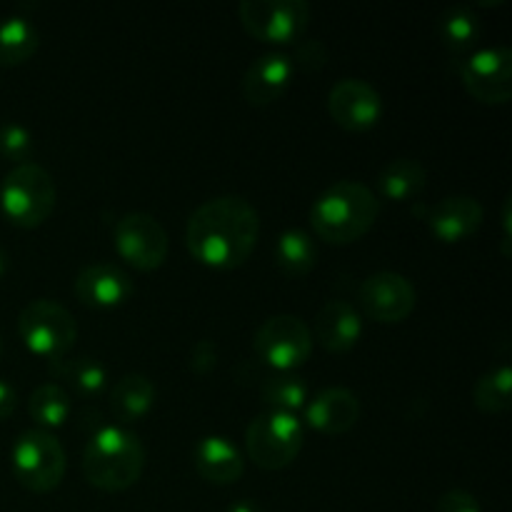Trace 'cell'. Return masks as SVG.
<instances>
[{
  "instance_id": "cell-1",
  "label": "cell",
  "mask_w": 512,
  "mask_h": 512,
  "mask_svg": "<svg viewBox=\"0 0 512 512\" xmlns=\"http://www.w3.org/2000/svg\"><path fill=\"white\" fill-rule=\"evenodd\" d=\"M260 238V215L243 195H218L193 210L185 245L198 263L230 270L253 255Z\"/></svg>"
},
{
  "instance_id": "cell-2",
  "label": "cell",
  "mask_w": 512,
  "mask_h": 512,
  "mask_svg": "<svg viewBox=\"0 0 512 512\" xmlns=\"http://www.w3.org/2000/svg\"><path fill=\"white\" fill-rule=\"evenodd\" d=\"M380 200L365 183L338 180L318 195L310 208V225L325 243L345 245L360 240L375 225Z\"/></svg>"
},
{
  "instance_id": "cell-3",
  "label": "cell",
  "mask_w": 512,
  "mask_h": 512,
  "mask_svg": "<svg viewBox=\"0 0 512 512\" xmlns=\"http://www.w3.org/2000/svg\"><path fill=\"white\" fill-rule=\"evenodd\" d=\"M145 468V448L123 425H103L90 435L83 450V475L103 493L133 488Z\"/></svg>"
},
{
  "instance_id": "cell-4",
  "label": "cell",
  "mask_w": 512,
  "mask_h": 512,
  "mask_svg": "<svg viewBox=\"0 0 512 512\" xmlns=\"http://www.w3.org/2000/svg\"><path fill=\"white\" fill-rule=\"evenodd\" d=\"M0 208L18 228H38L55 210V183L43 165L20 163L3 178Z\"/></svg>"
},
{
  "instance_id": "cell-5",
  "label": "cell",
  "mask_w": 512,
  "mask_h": 512,
  "mask_svg": "<svg viewBox=\"0 0 512 512\" xmlns=\"http://www.w3.org/2000/svg\"><path fill=\"white\" fill-rule=\"evenodd\" d=\"M305 443V428L293 413L265 410L255 415L245 428L248 458L263 470L288 468L300 455Z\"/></svg>"
},
{
  "instance_id": "cell-6",
  "label": "cell",
  "mask_w": 512,
  "mask_h": 512,
  "mask_svg": "<svg viewBox=\"0 0 512 512\" xmlns=\"http://www.w3.org/2000/svg\"><path fill=\"white\" fill-rule=\"evenodd\" d=\"M10 465H13L15 480L25 490H30V493H50V490L63 483L68 458H65L60 440L50 430L35 428L25 430L15 440Z\"/></svg>"
},
{
  "instance_id": "cell-7",
  "label": "cell",
  "mask_w": 512,
  "mask_h": 512,
  "mask_svg": "<svg viewBox=\"0 0 512 512\" xmlns=\"http://www.w3.org/2000/svg\"><path fill=\"white\" fill-rule=\"evenodd\" d=\"M18 330L25 348L40 358H65L78 338V323L65 305L40 298L25 305L18 315Z\"/></svg>"
},
{
  "instance_id": "cell-8",
  "label": "cell",
  "mask_w": 512,
  "mask_h": 512,
  "mask_svg": "<svg viewBox=\"0 0 512 512\" xmlns=\"http://www.w3.org/2000/svg\"><path fill=\"white\" fill-rule=\"evenodd\" d=\"M255 353L278 373H293L313 353V333L298 315H273L255 330Z\"/></svg>"
},
{
  "instance_id": "cell-9",
  "label": "cell",
  "mask_w": 512,
  "mask_h": 512,
  "mask_svg": "<svg viewBox=\"0 0 512 512\" xmlns=\"http://www.w3.org/2000/svg\"><path fill=\"white\" fill-rule=\"evenodd\" d=\"M238 13L243 28L265 43H293L310 23L305 0H243Z\"/></svg>"
},
{
  "instance_id": "cell-10",
  "label": "cell",
  "mask_w": 512,
  "mask_h": 512,
  "mask_svg": "<svg viewBox=\"0 0 512 512\" xmlns=\"http://www.w3.org/2000/svg\"><path fill=\"white\" fill-rule=\"evenodd\" d=\"M460 78L478 103L505 105L512 98V50L508 45L473 50L460 65Z\"/></svg>"
},
{
  "instance_id": "cell-11",
  "label": "cell",
  "mask_w": 512,
  "mask_h": 512,
  "mask_svg": "<svg viewBox=\"0 0 512 512\" xmlns=\"http://www.w3.org/2000/svg\"><path fill=\"white\" fill-rule=\"evenodd\" d=\"M113 243L120 258L138 270H155L168 258L170 240L150 213H128L115 223Z\"/></svg>"
},
{
  "instance_id": "cell-12",
  "label": "cell",
  "mask_w": 512,
  "mask_h": 512,
  "mask_svg": "<svg viewBox=\"0 0 512 512\" xmlns=\"http://www.w3.org/2000/svg\"><path fill=\"white\" fill-rule=\"evenodd\" d=\"M418 303L415 285L395 270H378L360 285V305L378 323H400Z\"/></svg>"
},
{
  "instance_id": "cell-13",
  "label": "cell",
  "mask_w": 512,
  "mask_h": 512,
  "mask_svg": "<svg viewBox=\"0 0 512 512\" xmlns=\"http://www.w3.org/2000/svg\"><path fill=\"white\" fill-rule=\"evenodd\" d=\"M328 113L345 130H368L383 115L378 88L363 78H343L330 88Z\"/></svg>"
},
{
  "instance_id": "cell-14",
  "label": "cell",
  "mask_w": 512,
  "mask_h": 512,
  "mask_svg": "<svg viewBox=\"0 0 512 512\" xmlns=\"http://www.w3.org/2000/svg\"><path fill=\"white\" fill-rule=\"evenodd\" d=\"M75 298L90 308H118L133 295V280L113 263H90L75 275Z\"/></svg>"
},
{
  "instance_id": "cell-15",
  "label": "cell",
  "mask_w": 512,
  "mask_h": 512,
  "mask_svg": "<svg viewBox=\"0 0 512 512\" xmlns=\"http://www.w3.org/2000/svg\"><path fill=\"white\" fill-rule=\"evenodd\" d=\"M360 398L348 388H323L305 403V423L325 435H343L360 420Z\"/></svg>"
},
{
  "instance_id": "cell-16",
  "label": "cell",
  "mask_w": 512,
  "mask_h": 512,
  "mask_svg": "<svg viewBox=\"0 0 512 512\" xmlns=\"http://www.w3.org/2000/svg\"><path fill=\"white\" fill-rule=\"evenodd\" d=\"M485 210L473 195H450L438 200L428 213V228L440 243H460L483 225Z\"/></svg>"
},
{
  "instance_id": "cell-17",
  "label": "cell",
  "mask_w": 512,
  "mask_h": 512,
  "mask_svg": "<svg viewBox=\"0 0 512 512\" xmlns=\"http://www.w3.org/2000/svg\"><path fill=\"white\" fill-rule=\"evenodd\" d=\"M193 468L208 483L233 485L243 478L245 458L223 435H205L193 445Z\"/></svg>"
},
{
  "instance_id": "cell-18",
  "label": "cell",
  "mask_w": 512,
  "mask_h": 512,
  "mask_svg": "<svg viewBox=\"0 0 512 512\" xmlns=\"http://www.w3.org/2000/svg\"><path fill=\"white\" fill-rule=\"evenodd\" d=\"M293 58L285 53H265L248 65L243 75V95L255 108L275 103L288 88L293 75Z\"/></svg>"
},
{
  "instance_id": "cell-19",
  "label": "cell",
  "mask_w": 512,
  "mask_h": 512,
  "mask_svg": "<svg viewBox=\"0 0 512 512\" xmlns=\"http://www.w3.org/2000/svg\"><path fill=\"white\" fill-rule=\"evenodd\" d=\"M310 333H315V340L330 353H345L355 348L363 335V318L348 300H328L315 315Z\"/></svg>"
},
{
  "instance_id": "cell-20",
  "label": "cell",
  "mask_w": 512,
  "mask_h": 512,
  "mask_svg": "<svg viewBox=\"0 0 512 512\" xmlns=\"http://www.w3.org/2000/svg\"><path fill=\"white\" fill-rule=\"evenodd\" d=\"M155 403V385L148 375L128 373L110 388V410L120 423H133L148 415Z\"/></svg>"
},
{
  "instance_id": "cell-21",
  "label": "cell",
  "mask_w": 512,
  "mask_h": 512,
  "mask_svg": "<svg viewBox=\"0 0 512 512\" xmlns=\"http://www.w3.org/2000/svg\"><path fill=\"white\" fill-rule=\"evenodd\" d=\"M50 370L80 398H98L108 388V370L95 358L75 355V358L50 360Z\"/></svg>"
},
{
  "instance_id": "cell-22",
  "label": "cell",
  "mask_w": 512,
  "mask_h": 512,
  "mask_svg": "<svg viewBox=\"0 0 512 512\" xmlns=\"http://www.w3.org/2000/svg\"><path fill=\"white\" fill-rule=\"evenodd\" d=\"M425 180H428V173H425L420 160L395 158L380 170L375 185H378L383 198L410 200L415 195H420V190L425 188Z\"/></svg>"
},
{
  "instance_id": "cell-23",
  "label": "cell",
  "mask_w": 512,
  "mask_h": 512,
  "mask_svg": "<svg viewBox=\"0 0 512 512\" xmlns=\"http://www.w3.org/2000/svg\"><path fill=\"white\" fill-rule=\"evenodd\" d=\"M38 28L23 15H8L0 20V65L25 63L38 50Z\"/></svg>"
},
{
  "instance_id": "cell-24",
  "label": "cell",
  "mask_w": 512,
  "mask_h": 512,
  "mask_svg": "<svg viewBox=\"0 0 512 512\" xmlns=\"http://www.w3.org/2000/svg\"><path fill=\"white\" fill-rule=\"evenodd\" d=\"M275 260L278 268L288 275H305L315 268L318 260V245L313 235L300 228H288L280 233L275 243Z\"/></svg>"
},
{
  "instance_id": "cell-25",
  "label": "cell",
  "mask_w": 512,
  "mask_h": 512,
  "mask_svg": "<svg viewBox=\"0 0 512 512\" xmlns=\"http://www.w3.org/2000/svg\"><path fill=\"white\" fill-rule=\"evenodd\" d=\"M28 413L40 428H60L73 413L70 393L58 383H43L30 393Z\"/></svg>"
},
{
  "instance_id": "cell-26",
  "label": "cell",
  "mask_w": 512,
  "mask_h": 512,
  "mask_svg": "<svg viewBox=\"0 0 512 512\" xmlns=\"http://www.w3.org/2000/svg\"><path fill=\"white\" fill-rule=\"evenodd\" d=\"M440 38L450 53H465L473 48L480 38V18L470 5H450L440 15Z\"/></svg>"
},
{
  "instance_id": "cell-27",
  "label": "cell",
  "mask_w": 512,
  "mask_h": 512,
  "mask_svg": "<svg viewBox=\"0 0 512 512\" xmlns=\"http://www.w3.org/2000/svg\"><path fill=\"white\" fill-rule=\"evenodd\" d=\"M265 403L270 405V410H280V413H298L305 408L310 398L308 383H305L300 375L295 373H278L270 375L268 380L260 388Z\"/></svg>"
},
{
  "instance_id": "cell-28",
  "label": "cell",
  "mask_w": 512,
  "mask_h": 512,
  "mask_svg": "<svg viewBox=\"0 0 512 512\" xmlns=\"http://www.w3.org/2000/svg\"><path fill=\"white\" fill-rule=\"evenodd\" d=\"M512 390V368L510 365H498V368L488 370L485 375H480V380L473 388V403L475 408L483 410V413L498 415L510 410Z\"/></svg>"
},
{
  "instance_id": "cell-29",
  "label": "cell",
  "mask_w": 512,
  "mask_h": 512,
  "mask_svg": "<svg viewBox=\"0 0 512 512\" xmlns=\"http://www.w3.org/2000/svg\"><path fill=\"white\" fill-rule=\"evenodd\" d=\"M0 155L13 163H28L33 155V135L28 128L13 120H3L0 123Z\"/></svg>"
},
{
  "instance_id": "cell-30",
  "label": "cell",
  "mask_w": 512,
  "mask_h": 512,
  "mask_svg": "<svg viewBox=\"0 0 512 512\" xmlns=\"http://www.w3.org/2000/svg\"><path fill=\"white\" fill-rule=\"evenodd\" d=\"M295 63L303 65L305 70L325 68V63H328V45L318 38L303 40V43L295 45Z\"/></svg>"
},
{
  "instance_id": "cell-31",
  "label": "cell",
  "mask_w": 512,
  "mask_h": 512,
  "mask_svg": "<svg viewBox=\"0 0 512 512\" xmlns=\"http://www.w3.org/2000/svg\"><path fill=\"white\" fill-rule=\"evenodd\" d=\"M435 512H483V510H480L478 498H475L473 493L455 488L440 495L438 503H435Z\"/></svg>"
},
{
  "instance_id": "cell-32",
  "label": "cell",
  "mask_w": 512,
  "mask_h": 512,
  "mask_svg": "<svg viewBox=\"0 0 512 512\" xmlns=\"http://www.w3.org/2000/svg\"><path fill=\"white\" fill-rule=\"evenodd\" d=\"M218 365V345L213 340L203 338L190 350V370L198 375H208Z\"/></svg>"
},
{
  "instance_id": "cell-33",
  "label": "cell",
  "mask_w": 512,
  "mask_h": 512,
  "mask_svg": "<svg viewBox=\"0 0 512 512\" xmlns=\"http://www.w3.org/2000/svg\"><path fill=\"white\" fill-rule=\"evenodd\" d=\"M15 405H18V395H15V388L10 383H5V380H0V420L10 418L15 410Z\"/></svg>"
},
{
  "instance_id": "cell-34",
  "label": "cell",
  "mask_w": 512,
  "mask_h": 512,
  "mask_svg": "<svg viewBox=\"0 0 512 512\" xmlns=\"http://www.w3.org/2000/svg\"><path fill=\"white\" fill-rule=\"evenodd\" d=\"M510 218H512V200L510 195L503 203V253L510 255Z\"/></svg>"
},
{
  "instance_id": "cell-35",
  "label": "cell",
  "mask_w": 512,
  "mask_h": 512,
  "mask_svg": "<svg viewBox=\"0 0 512 512\" xmlns=\"http://www.w3.org/2000/svg\"><path fill=\"white\" fill-rule=\"evenodd\" d=\"M228 512H263V510H260V505L253 503V500H238V503L230 505Z\"/></svg>"
},
{
  "instance_id": "cell-36",
  "label": "cell",
  "mask_w": 512,
  "mask_h": 512,
  "mask_svg": "<svg viewBox=\"0 0 512 512\" xmlns=\"http://www.w3.org/2000/svg\"><path fill=\"white\" fill-rule=\"evenodd\" d=\"M5 270H8V255H5V250L0 248V278L5 275Z\"/></svg>"
},
{
  "instance_id": "cell-37",
  "label": "cell",
  "mask_w": 512,
  "mask_h": 512,
  "mask_svg": "<svg viewBox=\"0 0 512 512\" xmlns=\"http://www.w3.org/2000/svg\"><path fill=\"white\" fill-rule=\"evenodd\" d=\"M0 350H3V340H0Z\"/></svg>"
}]
</instances>
